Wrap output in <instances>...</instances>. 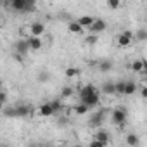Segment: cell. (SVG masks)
<instances>
[{"instance_id":"obj_7","label":"cell","mask_w":147,"mask_h":147,"mask_svg":"<svg viewBox=\"0 0 147 147\" xmlns=\"http://www.w3.org/2000/svg\"><path fill=\"white\" fill-rule=\"evenodd\" d=\"M14 49H16V54H18V55H26V54H28V50H30L26 38H21V40H18Z\"/></svg>"},{"instance_id":"obj_26","label":"cell","mask_w":147,"mask_h":147,"mask_svg":"<svg viewBox=\"0 0 147 147\" xmlns=\"http://www.w3.org/2000/svg\"><path fill=\"white\" fill-rule=\"evenodd\" d=\"M61 95H62L64 99H66V97H71V95H73V88H71V87H64V88L61 90Z\"/></svg>"},{"instance_id":"obj_31","label":"cell","mask_w":147,"mask_h":147,"mask_svg":"<svg viewBox=\"0 0 147 147\" xmlns=\"http://www.w3.org/2000/svg\"><path fill=\"white\" fill-rule=\"evenodd\" d=\"M88 147H106V145L100 144V142H97V140H92V142L88 144Z\"/></svg>"},{"instance_id":"obj_17","label":"cell","mask_w":147,"mask_h":147,"mask_svg":"<svg viewBox=\"0 0 147 147\" xmlns=\"http://www.w3.org/2000/svg\"><path fill=\"white\" fill-rule=\"evenodd\" d=\"M67 30H69L71 33H75V35H80V33L83 31V28H82V26H80L76 21H71V23L67 24Z\"/></svg>"},{"instance_id":"obj_34","label":"cell","mask_w":147,"mask_h":147,"mask_svg":"<svg viewBox=\"0 0 147 147\" xmlns=\"http://www.w3.org/2000/svg\"><path fill=\"white\" fill-rule=\"evenodd\" d=\"M0 88H2V80H0Z\"/></svg>"},{"instance_id":"obj_20","label":"cell","mask_w":147,"mask_h":147,"mask_svg":"<svg viewBox=\"0 0 147 147\" xmlns=\"http://www.w3.org/2000/svg\"><path fill=\"white\" fill-rule=\"evenodd\" d=\"M14 111H16V116H26V114H30V107H28V106L14 107Z\"/></svg>"},{"instance_id":"obj_27","label":"cell","mask_w":147,"mask_h":147,"mask_svg":"<svg viewBox=\"0 0 147 147\" xmlns=\"http://www.w3.org/2000/svg\"><path fill=\"white\" fill-rule=\"evenodd\" d=\"M119 0H107V7L109 9H119Z\"/></svg>"},{"instance_id":"obj_14","label":"cell","mask_w":147,"mask_h":147,"mask_svg":"<svg viewBox=\"0 0 147 147\" xmlns=\"http://www.w3.org/2000/svg\"><path fill=\"white\" fill-rule=\"evenodd\" d=\"M126 144H128L130 147H138L140 137H138L137 133H128V135H126Z\"/></svg>"},{"instance_id":"obj_22","label":"cell","mask_w":147,"mask_h":147,"mask_svg":"<svg viewBox=\"0 0 147 147\" xmlns=\"http://www.w3.org/2000/svg\"><path fill=\"white\" fill-rule=\"evenodd\" d=\"M75 113H76V114H80V116H83V114H87V113H88V107H87V106H83V104H76V106H75Z\"/></svg>"},{"instance_id":"obj_8","label":"cell","mask_w":147,"mask_h":147,"mask_svg":"<svg viewBox=\"0 0 147 147\" xmlns=\"http://www.w3.org/2000/svg\"><path fill=\"white\" fill-rule=\"evenodd\" d=\"M26 42H28L30 50H40V49H42V45H43L42 38H36V36H30V38H26Z\"/></svg>"},{"instance_id":"obj_11","label":"cell","mask_w":147,"mask_h":147,"mask_svg":"<svg viewBox=\"0 0 147 147\" xmlns=\"http://www.w3.org/2000/svg\"><path fill=\"white\" fill-rule=\"evenodd\" d=\"M38 114H40V116H43V118H50V116L54 114V111H52L50 104L47 102V104H42V106L38 107Z\"/></svg>"},{"instance_id":"obj_12","label":"cell","mask_w":147,"mask_h":147,"mask_svg":"<svg viewBox=\"0 0 147 147\" xmlns=\"http://www.w3.org/2000/svg\"><path fill=\"white\" fill-rule=\"evenodd\" d=\"M26 4H28V0H12V2H11V7H12L14 11L24 12V11H26Z\"/></svg>"},{"instance_id":"obj_30","label":"cell","mask_w":147,"mask_h":147,"mask_svg":"<svg viewBox=\"0 0 147 147\" xmlns=\"http://www.w3.org/2000/svg\"><path fill=\"white\" fill-rule=\"evenodd\" d=\"M7 102V94L0 90V104H5Z\"/></svg>"},{"instance_id":"obj_25","label":"cell","mask_w":147,"mask_h":147,"mask_svg":"<svg viewBox=\"0 0 147 147\" xmlns=\"http://www.w3.org/2000/svg\"><path fill=\"white\" fill-rule=\"evenodd\" d=\"M36 11V4L33 2V0H28V4H26V11L24 12H35Z\"/></svg>"},{"instance_id":"obj_1","label":"cell","mask_w":147,"mask_h":147,"mask_svg":"<svg viewBox=\"0 0 147 147\" xmlns=\"http://www.w3.org/2000/svg\"><path fill=\"white\" fill-rule=\"evenodd\" d=\"M99 102H100V94L94 85H85L80 88V104L92 109V107H97Z\"/></svg>"},{"instance_id":"obj_35","label":"cell","mask_w":147,"mask_h":147,"mask_svg":"<svg viewBox=\"0 0 147 147\" xmlns=\"http://www.w3.org/2000/svg\"><path fill=\"white\" fill-rule=\"evenodd\" d=\"M0 26H2V18H0Z\"/></svg>"},{"instance_id":"obj_23","label":"cell","mask_w":147,"mask_h":147,"mask_svg":"<svg viewBox=\"0 0 147 147\" xmlns=\"http://www.w3.org/2000/svg\"><path fill=\"white\" fill-rule=\"evenodd\" d=\"M135 38H137L138 42H145V38H147V31H145L144 28H140V30L137 31V35H135Z\"/></svg>"},{"instance_id":"obj_33","label":"cell","mask_w":147,"mask_h":147,"mask_svg":"<svg viewBox=\"0 0 147 147\" xmlns=\"http://www.w3.org/2000/svg\"><path fill=\"white\" fill-rule=\"evenodd\" d=\"M2 109H4V104H0V111H2Z\"/></svg>"},{"instance_id":"obj_2","label":"cell","mask_w":147,"mask_h":147,"mask_svg":"<svg viewBox=\"0 0 147 147\" xmlns=\"http://www.w3.org/2000/svg\"><path fill=\"white\" fill-rule=\"evenodd\" d=\"M107 111H109V109H100V111L92 113V116H90V119H88V125H90L92 128H100V126L104 125V121H106Z\"/></svg>"},{"instance_id":"obj_19","label":"cell","mask_w":147,"mask_h":147,"mask_svg":"<svg viewBox=\"0 0 147 147\" xmlns=\"http://www.w3.org/2000/svg\"><path fill=\"white\" fill-rule=\"evenodd\" d=\"M113 69V62L111 61H102L100 64H99V71H102V73H107V71H111Z\"/></svg>"},{"instance_id":"obj_5","label":"cell","mask_w":147,"mask_h":147,"mask_svg":"<svg viewBox=\"0 0 147 147\" xmlns=\"http://www.w3.org/2000/svg\"><path fill=\"white\" fill-rule=\"evenodd\" d=\"M116 40H118V45L119 47H130L131 42H133V35H131V31H123V33L118 35Z\"/></svg>"},{"instance_id":"obj_3","label":"cell","mask_w":147,"mask_h":147,"mask_svg":"<svg viewBox=\"0 0 147 147\" xmlns=\"http://www.w3.org/2000/svg\"><path fill=\"white\" fill-rule=\"evenodd\" d=\"M125 121H126V109L125 107H118L113 111V123L116 126H125Z\"/></svg>"},{"instance_id":"obj_4","label":"cell","mask_w":147,"mask_h":147,"mask_svg":"<svg viewBox=\"0 0 147 147\" xmlns=\"http://www.w3.org/2000/svg\"><path fill=\"white\" fill-rule=\"evenodd\" d=\"M106 28H107V24H106V21L104 19H94V23L90 24V28H88V31H90V35H99V33H102V31H106Z\"/></svg>"},{"instance_id":"obj_6","label":"cell","mask_w":147,"mask_h":147,"mask_svg":"<svg viewBox=\"0 0 147 147\" xmlns=\"http://www.w3.org/2000/svg\"><path fill=\"white\" fill-rule=\"evenodd\" d=\"M30 33H31V36L40 38V36L45 33V24H43V23H38V21L31 23V26H30Z\"/></svg>"},{"instance_id":"obj_10","label":"cell","mask_w":147,"mask_h":147,"mask_svg":"<svg viewBox=\"0 0 147 147\" xmlns=\"http://www.w3.org/2000/svg\"><path fill=\"white\" fill-rule=\"evenodd\" d=\"M109 131H106V130H99L97 133H95V137H94V140H97V142H100V144H107L109 142Z\"/></svg>"},{"instance_id":"obj_18","label":"cell","mask_w":147,"mask_h":147,"mask_svg":"<svg viewBox=\"0 0 147 147\" xmlns=\"http://www.w3.org/2000/svg\"><path fill=\"white\" fill-rule=\"evenodd\" d=\"M102 92H104L106 95H113V94H114V83H113V82L104 83V85H102Z\"/></svg>"},{"instance_id":"obj_37","label":"cell","mask_w":147,"mask_h":147,"mask_svg":"<svg viewBox=\"0 0 147 147\" xmlns=\"http://www.w3.org/2000/svg\"><path fill=\"white\" fill-rule=\"evenodd\" d=\"M57 147H62V145H57Z\"/></svg>"},{"instance_id":"obj_29","label":"cell","mask_w":147,"mask_h":147,"mask_svg":"<svg viewBox=\"0 0 147 147\" xmlns=\"http://www.w3.org/2000/svg\"><path fill=\"white\" fill-rule=\"evenodd\" d=\"M49 78H50V75H49L47 71H42V73H40V76H38V80H40L42 83H45V82H47Z\"/></svg>"},{"instance_id":"obj_16","label":"cell","mask_w":147,"mask_h":147,"mask_svg":"<svg viewBox=\"0 0 147 147\" xmlns=\"http://www.w3.org/2000/svg\"><path fill=\"white\" fill-rule=\"evenodd\" d=\"M64 75H66L67 78H75V76H80V69H78V67H75V66H69V67H66Z\"/></svg>"},{"instance_id":"obj_13","label":"cell","mask_w":147,"mask_h":147,"mask_svg":"<svg viewBox=\"0 0 147 147\" xmlns=\"http://www.w3.org/2000/svg\"><path fill=\"white\" fill-rule=\"evenodd\" d=\"M94 19H95V18H92V16H80L76 23H78L82 28H90V24L94 23Z\"/></svg>"},{"instance_id":"obj_15","label":"cell","mask_w":147,"mask_h":147,"mask_svg":"<svg viewBox=\"0 0 147 147\" xmlns=\"http://www.w3.org/2000/svg\"><path fill=\"white\" fill-rule=\"evenodd\" d=\"M137 92V83L135 82H125V95H133Z\"/></svg>"},{"instance_id":"obj_32","label":"cell","mask_w":147,"mask_h":147,"mask_svg":"<svg viewBox=\"0 0 147 147\" xmlns=\"http://www.w3.org/2000/svg\"><path fill=\"white\" fill-rule=\"evenodd\" d=\"M140 94H142V97H147V88H145V87H144V88H142V92H140Z\"/></svg>"},{"instance_id":"obj_24","label":"cell","mask_w":147,"mask_h":147,"mask_svg":"<svg viewBox=\"0 0 147 147\" xmlns=\"http://www.w3.org/2000/svg\"><path fill=\"white\" fill-rule=\"evenodd\" d=\"M125 92V82H118V83H114V94H123Z\"/></svg>"},{"instance_id":"obj_9","label":"cell","mask_w":147,"mask_h":147,"mask_svg":"<svg viewBox=\"0 0 147 147\" xmlns=\"http://www.w3.org/2000/svg\"><path fill=\"white\" fill-rule=\"evenodd\" d=\"M131 69H133V73H145L147 62H145L144 59H137V61L131 62Z\"/></svg>"},{"instance_id":"obj_21","label":"cell","mask_w":147,"mask_h":147,"mask_svg":"<svg viewBox=\"0 0 147 147\" xmlns=\"http://www.w3.org/2000/svg\"><path fill=\"white\" fill-rule=\"evenodd\" d=\"M49 104H50V107H52L54 114H55V113H59V111H62V102H61V100H57V99H55V100H52V102H49Z\"/></svg>"},{"instance_id":"obj_28","label":"cell","mask_w":147,"mask_h":147,"mask_svg":"<svg viewBox=\"0 0 147 147\" xmlns=\"http://www.w3.org/2000/svg\"><path fill=\"white\" fill-rule=\"evenodd\" d=\"M85 42H87L88 45H95V43H97V36H95V35H88V36L85 38Z\"/></svg>"},{"instance_id":"obj_36","label":"cell","mask_w":147,"mask_h":147,"mask_svg":"<svg viewBox=\"0 0 147 147\" xmlns=\"http://www.w3.org/2000/svg\"><path fill=\"white\" fill-rule=\"evenodd\" d=\"M75 147H82V145H75Z\"/></svg>"}]
</instances>
